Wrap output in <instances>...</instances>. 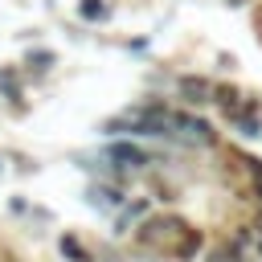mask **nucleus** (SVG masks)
<instances>
[{"instance_id":"nucleus-4","label":"nucleus","mask_w":262,"mask_h":262,"mask_svg":"<svg viewBox=\"0 0 262 262\" xmlns=\"http://www.w3.org/2000/svg\"><path fill=\"white\" fill-rule=\"evenodd\" d=\"M111 160H123L127 168H143V164H147V156H143L139 147H131V143H115V147H111Z\"/></svg>"},{"instance_id":"nucleus-5","label":"nucleus","mask_w":262,"mask_h":262,"mask_svg":"<svg viewBox=\"0 0 262 262\" xmlns=\"http://www.w3.org/2000/svg\"><path fill=\"white\" fill-rule=\"evenodd\" d=\"M196 250H201V233H196V229H184V242H176V250H172V254H176L180 262H188Z\"/></svg>"},{"instance_id":"nucleus-6","label":"nucleus","mask_w":262,"mask_h":262,"mask_svg":"<svg viewBox=\"0 0 262 262\" xmlns=\"http://www.w3.org/2000/svg\"><path fill=\"white\" fill-rule=\"evenodd\" d=\"M233 119H237V131H242V135H258V115H254V106H250L246 115H233Z\"/></svg>"},{"instance_id":"nucleus-1","label":"nucleus","mask_w":262,"mask_h":262,"mask_svg":"<svg viewBox=\"0 0 262 262\" xmlns=\"http://www.w3.org/2000/svg\"><path fill=\"white\" fill-rule=\"evenodd\" d=\"M172 131L176 135H184V139H192V143H209L213 139V131H209V123L205 119H196V115H172Z\"/></svg>"},{"instance_id":"nucleus-2","label":"nucleus","mask_w":262,"mask_h":262,"mask_svg":"<svg viewBox=\"0 0 262 262\" xmlns=\"http://www.w3.org/2000/svg\"><path fill=\"white\" fill-rule=\"evenodd\" d=\"M168 233H184V225H180V221H172V217H160V221L143 225V246H160Z\"/></svg>"},{"instance_id":"nucleus-3","label":"nucleus","mask_w":262,"mask_h":262,"mask_svg":"<svg viewBox=\"0 0 262 262\" xmlns=\"http://www.w3.org/2000/svg\"><path fill=\"white\" fill-rule=\"evenodd\" d=\"M180 94L188 98V102H213V86L205 82V78H180Z\"/></svg>"},{"instance_id":"nucleus-7","label":"nucleus","mask_w":262,"mask_h":262,"mask_svg":"<svg viewBox=\"0 0 262 262\" xmlns=\"http://www.w3.org/2000/svg\"><path fill=\"white\" fill-rule=\"evenodd\" d=\"M82 16H90V20L106 16V4H102V0H82Z\"/></svg>"}]
</instances>
